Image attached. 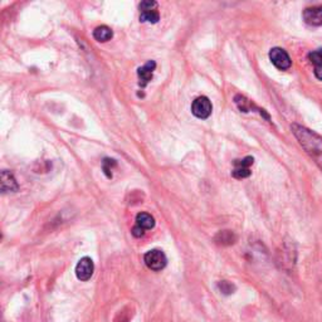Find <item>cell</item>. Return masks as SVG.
Here are the masks:
<instances>
[{
  "label": "cell",
  "instance_id": "obj_1",
  "mask_svg": "<svg viewBox=\"0 0 322 322\" xmlns=\"http://www.w3.org/2000/svg\"><path fill=\"white\" fill-rule=\"evenodd\" d=\"M291 130L300 145L304 148L310 158L316 162L317 166L322 170V138L314 134V131L304 128L301 125H292Z\"/></svg>",
  "mask_w": 322,
  "mask_h": 322
},
{
  "label": "cell",
  "instance_id": "obj_2",
  "mask_svg": "<svg viewBox=\"0 0 322 322\" xmlns=\"http://www.w3.org/2000/svg\"><path fill=\"white\" fill-rule=\"evenodd\" d=\"M144 260H145V264L148 266V268H150L151 270H164L168 263L166 256L160 250H148V252L144 256Z\"/></svg>",
  "mask_w": 322,
  "mask_h": 322
},
{
  "label": "cell",
  "instance_id": "obj_3",
  "mask_svg": "<svg viewBox=\"0 0 322 322\" xmlns=\"http://www.w3.org/2000/svg\"><path fill=\"white\" fill-rule=\"evenodd\" d=\"M213 111V106L208 97L200 96L195 98L192 104V112L195 117L202 120L208 118Z\"/></svg>",
  "mask_w": 322,
  "mask_h": 322
},
{
  "label": "cell",
  "instance_id": "obj_4",
  "mask_svg": "<svg viewBox=\"0 0 322 322\" xmlns=\"http://www.w3.org/2000/svg\"><path fill=\"white\" fill-rule=\"evenodd\" d=\"M270 60L274 64V67L280 70H288L292 66V60L288 53L282 48H272L270 52Z\"/></svg>",
  "mask_w": 322,
  "mask_h": 322
},
{
  "label": "cell",
  "instance_id": "obj_5",
  "mask_svg": "<svg viewBox=\"0 0 322 322\" xmlns=\"http://www.w3.org/2000/svg\"><path fill=\"white\" fill-rule=\"evenodd\" d=\"M94 270V260H92L90 257L80 258V260H78L77 266H76V276H77L78 280H84V282H86V280H88L90 278L92 277Z\"/></svg>",
  "mask_w": 322,
  "mask_h": 322
},
{
  "label": "cell",
  "instance_id": "obj_6",
  "mask_svg": "<svg viewBox=\"0 0 322 322\" xmlns=\"http://www.w3.org/2000/svg\"><path fill=\"white\" fill-rule=\"evenodd\" d=\"M304 19L310 26H322V6H311V8L304 9Z\"/></svg>",
  "mask_w": 322,
  "mask_h": 322
},
{
  "label": "cell",
  "instance_id": "obj_7",
  "mask_svg": "<svg viewBox=\"0 0 322 322\" xmlns=\"http://www.w3.org/2000/svg\"><path fill=\"white\" fill-rule=\"evenodd\" d=\"M0 185H2V192H16L19 189L16 178L8 170H3L2 172V175H0Z\"/></svg>",
  "mask_w": 322,
  "mask_h": 322
},
{
  "label": "cell",
  "instance_id": "obj_8",
  "mask_svg": "<svg viewBox=\"0 0 322 322\" xmlns=\"http://www.w3.org/2000/svg\"><path fill=\"white\" fill-rule=\"evenodd\" d=\"M155 67H156V63L154 62V60H148L145 66L138 68V78H140L141 87H145L146 84L152 80V70H155Z\"/></svg>",
  "mask_w": 322,
  "mask_h": 322
},
{
  "label": "cell",
  "instance_id": "obj_9",
  "mask_svg": "<svg viewBox=\"0 0 322 322\" xmlns=\"http://www.w3.org/2000/svg\"><path fill=\"white\" fill-rule=\"evenodd\" d=\"M214 240L219 246H230L236 242V236L230 230H223L216 234Z\"/></svg>",
  "mask_w": 322,
  "mask_h": 322
},
{
  "label": "cell",
  "instance_id": "obj_10",
  "mask_svg": "<svg viewBox=\"0 0 322 322\" xmlns=\"http://www.w3.org/2000/svg\"><path fill=\"white\" fill-rule=\"evenodd\" d=\"M136 226H141L142 229H152L155 226V219L148 213H138L136 216Z\"/></svg>",
  "mask_w": 322,
  "mask_h": 322
},
{
  "label": "cell",
  "instance_id": "obj_11",
  "mask_svg": "<svg viewBox=\"0 0 322 322\" xmlns=\"http://www.w3.org/2000/svg\"><path fill=\"white\" fill-rule=\"evenodd\" d=\"M94 36L98 42H107V40H110L114 36V32L107 26H101L94 29Z\"/></svg>",
  "mask_w": 322,
  "mask_h": 322
},
{
  "label": "cell",
  "instance_id": "obj_12",
  "mask_svg": "<svg viewBox=\"0 0 322 322\" xmlns=\"http://www.w3.org/2000/svg\"><path fill=\"white\" fill-rule=\"evenodd\" d=\"M158 19H160V16H158V12L156 9H152V10H142L140 14V20L144 22V23H158Z\"/></svg>",
  "mask_w": 322,
  "mask_h": 322
},
{
  "label": "cell",
  "instance_id": "obj_13",
  "mask_svg": "<svg viewBox=\"0 0 322 322\" xmlns=\"http://www.w3.org/2000/svg\"><path fill=\"white\" fill-rule=\"evenodd\" d=\"M218 288L223 294H232L236 291V286L228 280H220L218 284Z\"/></svg>",
  "mask_w": 322,
  "mask_h": 322
},
{
  "label": "cell",
  "instance_id": "obj_14",
  "mask_svg": "<svg viewBox=\"0 0 322 322\" xmlns=\"http://www.w3.org/2000/svg\"><path fill=\"white\" fill-rule=\"evenodd\" d=\"M250 175V170L248 168H234L233 176L236 179H244Z\"/></svg>",
  "mask_w": 322,
  "mask_h": 322
},
{
  "label": "cell",
  "instance_id": "obj_15",
  "mask_svg": "<svg viewBox=\"0 0 322 322\" xmlns=\"http://www.w3.org/2000/svg\"><path fill=\"white\" fill-rule=\"evenodd\" d=\"M308 60H310V62H311L314 66L322 64V50H314V52L310 53Z\"/></svg>",
  "mask_w": 322,
  "mask_h": 322
},
{
  "label": "cell",
  "instance_id": "obj_16",
  "mask_svg": "<svg viewBox=\"0 0 322 322\" xmlns=\"http://www.w3.org/2000/svg\"><path fill=\"white\" fill-rule=\"evenodd\" d=\"M253 161H254V158H253L252 156H247V158H244L243 160L234 161V166L236 168H248V169H250V168L253 165Z\"/></svg>",
  "mask_w": 322,
  "mask_h": 322
},
{
  "label": "cell",
  "instance_id": "obj_17",
  "mask_svg": "<svg viewBox=\"0 0 322 322\" xmlns=\"http://www.w3.org/2000/svg\"><path fill=\"white\" fill-rule=\"evenodd\" d=\"M112 166H116L114 160H108V158H106V160L104 161V174L107 175V178H112V174L110 172L112 170Z\"/></svg>",
  "mask_w": 322,
  "mask_h": 322
},
{
  "label": "cell",
  "instance_id": "obj_18",
  "mask_svg": "<svg viewBox=\"0 0 322 322\" xmlns=\"http://www.w3.org/2000/svg\"><path fill=\"white\" fill-rule=\"evenodd\" d=\"M158 8V3L156 2H151V0H146L140 4V10H152V9Z\"/></svg>",
  "mask_w": 322,
  "mask_h": 322
},
{
  "label": "cell",
  "instance_id": "obj_19",
  "mask_svg": "<svg viewBox=\"0 0 322 322\" xmlns=\"http://www.w3.org/2000/svg\"><path fill=\"white\" fill-rule=\"evenodd\" d=\"M144 234H145V229H142L141 226H135L132 228V236H136V238H140V236H142Z\"/></svg>",
  "mask_w": 322,
  "mask_h": 322
},
{
  "label": "cell",
  "instance_id": "obj_20",
  "mask_svg": "<svg viewBox=\"0 0 322 322\" xmlns=\"http://www.w3.org/2000/svg\"><path fill=\"white\" fill-rule=\"evenodd\" d=\"M314 76H316L317 80H322V64L314 66Z\"/></svg>",
  "mask_w": 322,
  "mask_h": 322
}]
</instances>
